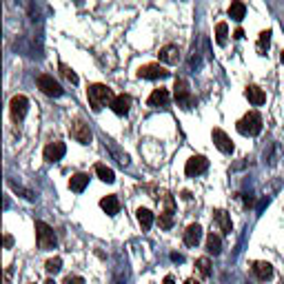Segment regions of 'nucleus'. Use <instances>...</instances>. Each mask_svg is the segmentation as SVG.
<instances>
[{"label": "nucleus", "instance_id": "obj_34", "mask_svg": "<svg viewBox=\"0 0 284 284\" xmlns=\"http://www.w3.org/2000/svg\"><path fill=\"white\" fill-rule=\"evenodd\" d=\"M171 260L173 262H185V258H182V255H178V253H171Z\"/></svg>", "mask_w": 284, "mask_h": 284}, {"label": "nucleus", "instance_id": "obj_32", "mask_svg": "<svg viewBox=\"0 0 284 284\" xmlns=\"http://www.w3.org/2000/svg\"><path fill=\"white\" fill-rule=\"evenodd\" d=\"M11 245H13V238H11L9 233H7L5 235V249H11Z\"/></svg>", "mask_w": 284, "mask_h": 284}, {"label": "nucleus", "instance_id": "obj_13", "mask_svg": "<svg viewBox=\"0 0 284 284\" xmlns=\"http://www.w3.org/2000/svg\"><path fill=\"white\" fill-rule=\"evenodd\" d=\"M213 222L220 227L222 233H231L233 231V222H231V215H229L225 209H215L213 211Z\"/></svg>", "mask_w": 284, "mask_h": 284}, {"label": "nucleus", "instance_id": "obj_7", "mask_svg": "<svg viewBox=\"0 0 284 284\" xmlns=\"http://www.w3.org/2000/svg\"><path fill=\"white\" fill-rule=\"evenodd\" d=\"M36 85H38V89L43 91L45 96H51V98H60V96L65 93V89L56 83V80H53V76H47V73H43V76H38Z\"/></svg>", "mask_w": 284, "mask_h": 284}, {"label": "nucleus", "instance_id": "obj_2", "mask_svg": "<svg viewBox=\"0 0 284 284\" xmlns=\"http://www.w3.org/2000/svg\"><path fill=\"white\" fill-rule=\"evenodd\" d=\"M238 131L242 133V136H258V133L262 131V116L258 111H249L245 113L240 120H238Z\"/></svg>", "mask_w": 284, "mask_h": 284}, {"label": "nucleus", "instance_id": "obj_38", "mask_svg": "<svg viewBox=\"0 0 284 284\" xmlns=\"http://www.w3.org/2000/svg\"><path fill=\"white\" fill-rule=\"evenodd\" d=\"M280 60H282V65H284V49H282V53H280Z\"/></svg>", "mask_w": 284, "mask_h": 284}, {"label": "nucleus", "instance_id": "obj_15", "mask_svg": "<svg viewBox=\"0 0 284 284\" xmlns=\"http://www.w3.org/2000/svg\"><path fill=\"white\" fill-rule=\"evenodd\" d=\"M158 56H160L162 63H167V65H178L180 63V49L175 45H165Z\"/></svg>", "mask_w": 284, "mask_h": 284}, {"label": "nucleus", "instance_id": "obj_27", "mask_svg": "<svg viewBox=\"0 0 284 284\" xmlns=\"http://www.w3.org/2000/svg\"><path fill=\"white\" fill-rule=\"evenodd\" d=\"M227 38H229V25L227 23H218V25H215V43H218L220 47H225Z\"/></svg>", "mask_w": 284, "mask_h": 284}, {"label": "nucleus", "instance_id": "obj_8", "mask_svg": "<svg viewBox=\"0 0 284 284\" xmlns=\"http://www.w3.org/2000/svg\"><path fill=\"white\" fill-rule=\"evenodd\" d=\"M207 169H209V160L205 158V155H191L185 165V173L189 175V178H195V175L205 173Z\"/></svg>", "mask_w": 284, "mask_h": 284}, {"label": "nucleus", "instance_id": "obj_6", "mask_svg": "<svg viewBox=\"0 0 284 284\" xmlns=\"http://www.w3.org/2000/svg\"><path fill=\"white\" fill-rule=\"evenodd\" d=\"M27 109H29V100H27V96H13L11 103H9V113H11V120L16 125H20L27 116Z\"/></svg>", "mask_w": 284, "mask_h": 284}, {"label": "nucleus", "instance_id": "obj_33", "mask_svg": "<svg viewBox=\"0 0 284 284\" xmlns=\"http://www.w3.org/2000/svg\"><path fill=\"white\" fill-rule=\"evenodd\" d=\"M233 38H235V40L245 38V31H242V29H240V27H238V29H235V31H233Z\"/></svg>", "mask_w": 284, "mask_h": 284}, {"label": "nucleus", "instance_id": "obj_35", "mask_svg": "<svg viewBox=\"0 0 284 284\" xmlns=\"http://www.w3.org/2000/svg\"><path fill=\"white\" fill-rule=\"evenodd\" d=\"M182 200H191V191H182Z\"/></svg>", "mask_w": 284, "mask_h": 284}, {"label": "nucleus", "instance_id": "obj_16", "mask_svg": "<svg viewBox=\"0 0 284 284\" xmlns=\"http://www.w3.org/2000/svg\"><path fill=\"white\" fill-rule=\"evenodd\" d=\"M200 240H202V227L198 225V222H193V225H189L187 231H185V245L195 247Z\"/></svg>", "mask_w": 284, "mask_h": 284}, {"label": "nucleus", "instance_id": "obj_26", "mask_svg": "<svg viewBox=\"0 0 284 284\" xmlns=\"http://www.w3.org/2000/svg\"><path fill=\"white\" fill-rule=\"evenodd\" d=\"M269 47H271V29L262 31L258 36V53L260 56H265V53L269 51Z\"/></svg>", "mask_w": 284, "mask_h": 284}, {"label": "nucleus", "instance_id": "obj_29", "mask_svg": "<svg viewBox=\"0 0 284 284\" xmlns=\"http://www.w3.org/2000/svg\"><path fill=\"white\" fill-rule=\"evenodd\" d=\"M45 269H47V273L56 275L60 269H63V260H60V258H49V260L45 262Z\"/></svg>", "mask_w": 284, "mask_h": 284}, {"label": "nucleus", "instance_id": "obj_21", "mask_svg": "<svg viewBox=\"0 0 284 284\" xmlns=\"http://www.w3.org/2000/svg\"><path fill=\"white\" fill-rule=\"evenodd\" d=\"M138 225L142 227V231H149L153 225V211H149V209L140 207L138 209Z\"/></svg>", "mask_w": 284, "mask_h": 284}, {"label": "nucleus", "instance_id": "obj_37", "mask_svg": "<svg viewBox=\"0 0 284 284\" xmlns=\"http://www.w3.org/2000/svg\"><path fill=\"white\" fill-rule=\"evenodd\" d=\"M185 284H200V282H198V280H195V278H189V280H187Z\"/></svg>", "mask_w": 284, "mask_h": 284}, {"label": "nucleus", "instance_id": "obj_9", "mask_svg": "<svg viewBox=\"0 0 284 284\" xmlns=\"http://www.w3.org/2000/svg\"><path fill=\"white\" fill-rule=\"evenodd\" d=\"M138 78H145V80H162V78H169V71L165 69L162 65H142L138 69Z\"/></svg>", "mask_w": 284, "mask_h": 284}, {"label": "nucleus", "instance_id": "obj_17", "mask_svg": "<svg viewBox=\"0 0 284 284\" xmlns=\"http://www.w3.org/2000/svg\"><path fill=\"white\" fill-rule=\"evenodd\" d=\"M251 269H253V273L258 275V280H262V282H267V280L273 278V267L269 265V262L258 260V262H253V265H251Z\"/></svg>", "mask_w": 284, "mask_h": 284}, {"label": "nucleus", "instance_id": "obj_40", "mask_svg": "<svg viewBox=\"0 0 284 284\" xmlns=\"http://www.w3.org/2000/svg\"><path fill=\"white\" fill-rule=\"evenodd\" d=\"M247 284H249V282H247Z\"/></svg>", "mask_w": 284, "mask_h": 284}, {"label": "nucleus", "instance_id": "obj_23", "mask_svg": "<svg viewBox=\"0 0 284 284\" xmlns=\"http://www.w3.org/2000/svg\"><path fill=\"white\" fill-rule=\"evenodd\" d=\"M247 13V7L245 3H240V0H235V3H231V7H229V18L235 20V23H240L242 18H245Z\"/></svg>", "mask_w": 284, "mask_h": 284}, {"label": "nucleus", "instance_id": "obj_10", "mask_svg": "<svg viewBox=\"0 0 284 284\" xmlns=\"http://www.w3.org/2000/svg\"><path fill=\"white\" fill-rule=\"evenodd\" d=\"M109 107L113 109L116 116H127L129 109H131V96H129V93H118V96L111 100Z\"/></svg>", "mask_w": 284, "mask_h": 284}, {"label": "nucleus", "instance_id": "obj_12", "mask_svg": "<svg viewBox=\"0 0 284 284\" xmlns=\"http://www.w3.org/2000/svg\"><path fill=\"white\" fill-rule=\"evenodd\" d=\"M211 136H213V145L218 147L222 153H233V142H231V138H229L222 129H213Z\"/></svg>", "mask_w": 284, "mask_h": 284}, {"label": "nucleus", "instance_id": "obj_5", "mask_svg": "<svg viewBox=\"0 0 284 284\" xmlns=\"http://www.w3.org/2000/svg\"><path fill=\"white\" fill-rule=\"evenodd\" d=\"M69 133H71V138L80 142V145H89L91 142V129H89V125L85 123L83 118H76V120H71V125H69Z\"/></svg>", "mask_w": 284, "mask_h": 284}, {"label": "nucleus", "instance_id": "obj_36", "mask_svg": "<svg viewBox=\"0 0 284 284\" xmlns=\"http://www.w3.org/2000/svg\"><path fill=\"white\" fill-rule=\"evenodd\" d=\"M162 284H175V280H173V275H167V278H165V282H162Z\"/></svg>", "mask_w": 284, "mask_h": 284}, {"label": "nucleus", "instance_id": "obj_25", "mask_svg": "<svg viewBox=\"0 0 284 284\" xmlns=\"http://www.w3.org/2000/svg\"><path fill=\"white\" fill-rule=\"evenodd\" d=\"M96 175L107 185H111L113 180H116V173H113V169H109L107 165H96Z\"/></svg>", "mask_w": 284, "mask_h": 284}, {"label": "nucleus", "instance_id": "obj_4", "mask_svg": "<svg viewBox=\"0 0 284 284\" xmlns=\"http://www.w3.org/2000/svg\"><path fill=\"white\" fill-rule=\"evenodd\" d=\"M36 242H38L40 249H45V251L56 247V233H53V229L43 220L36 222Z\"/></svg>", "mask_w": 284, "mask_h": 284}, {"label": "nucleus", "instance_id": "obj_19", "mask_svg": "<svg viewBox=\"0 0 284 284\" xmlns=\"http://www.w3.org/2000/svg\"><path fill=\"white\" fill-rule=\"evenodd\" d=\"M87 185H89V175L87 173H76V175L69 178V189L76 191V193H83L87 189Z\"/></svg>", "mask_w": 284, "mask_h": 284}, {"label": "nucleus", "instance_id": "obj_39", "mask_svg": "<svg viewBox=\"0 0 284 284\" xmlns=\"http://www.w3.org/2000/svg\"><path fill=\"white\" fill-rule=\"evenodd\" d=\"M45 284H56V282H53V280H51V278H49V280H47V282H45Z\"/></svg>", "mask_w": 284, "mask_h": 284}, {"label": "nucleus", "instance_id": "obj_18", "mask_svg": "<svg viewBox=\"0 0 284 284\" xmlns=\"http://www.w3.org/2000/svg\"><path fill=\"white\" fill-rule=\"evenodd\" d=\"M147 105L149 107H167L169 105V89H153L151 91V96H149L147 100Z\"/></svg>", "mask_w": 284, "mask_h": 284}, {"label": "nucleus", "instance_id": "obj_31", "mask_svg": "<svg viewBox=\"0 0 284 284\" xmlns=\"http://www.w3.org/2000/svg\"><path fill=\"white\" fill-rule=\"evenodd\" d=\"M63 284H85V278H80V275H67Z\"/></svg>", "mask_w": 284, "mask_h": 284}, {"label": "nucleus", "instance_id": "obj_3", "mask_svg": "<svg viewBox=\"0 0 284 284\" xmlns=\"http://www.w3.org/2000/svg\"><path fill=\"white\" fill-rule=\"evenodd\" d=\"M173 96H175V103H178V107H180V109H185V111H189L195 105V100L191 96V89H189V83H187L185 78H175Z\"/></svg>", "mask_w": 284, "mask_h": 284}, {"label": "nucleus", "instance_id": "obj_20", "mask_svg": "<svg viewBox=\"0 0 284 284\" xmlns=\"http://www.w3.org/2000/svg\"><path fill=\"white\" fill-rule=\"evenodd\" d=\"M100 207H103V211L107 215H116L120 211V200L116 195H105V198L100 200Z\"/></svg>", "mask_w": 284, "mask_h": 284}, {"label": "nucleus", "instance_id": "obj_1", "mask_svg": "<svg viewBox=\"0 0 284 284\" xmlns=\"http://www.w3.org/2000/svg\"><path fill=\"white\" fill-rule=\"evenodd\" d=\"M113 98L116 96H113V91L107 85L96 83V85H89V89H87V100H89V107L93 111H100L103 107L111 105Z\"/></svg>", "mask_w": 284, "mask_h": 284}, {"label": "nucleus", "instance_id": "obj_30", "mask_svg": "<svg viewBox=\"0 0 284 284\" xmlns=\"http://www.w3.org/2000/svg\"><path fill=\"white\" fill-rule=\"evenodd\" d=\"M60 73H63V76L69 80L71 85H78V76H76V71L71 69V67H67L65 63H60Z\"/></svg>", "mask_w": 284, "mask_h": 284}, {"label": "nucleus", "instance_id": "obj_14", "mask_svg": "<svg viewBox=\"0 0 284 284\" xmlns=\"http://www.w3.org/2000/svg\"><path fill=\"white\" fill-rule=\"evenodd\" d=\"M245 96H247L249 103L255 105V107H260V105L267 103V93H265V89H260L258 85H249L247 89H245Z\"/></svg>", "mask_w": 284, "mask_h": 284}, {"label": "nucleus", "instance_id": "obj_28", "mask_svg": "<svg viewBox=\"0 0 284 284\" xmlns=\"http://www.w3.org/2000/svg\"><path fill=\"white\" fill-rule=\"evenodd\" d=\"M195 267H198V271L202 273V278H209V275H211V260L209 258H198Z\"/></svg>", "mask_w": 284, "mask_h": 284}, {"label": "nucleus", "instance_id": "obj_22", "mask_svg": "<svg viewBox=\"0 0 284 284\" xmlns=\"http://www.w3.org/2000/svg\"><path fill=\"white\" fill-rule=\"evenodd\" d=\"M207 251L209 253H213V255H220V251H222V238L218 233H209L207 235Z\"/></svg>", "mask_w": 284, "mask_h": 284}, {"label": "nucleus", "instance_id": "obj_11", "mask_svg": "<svg viewBox=\"0 0 284 284\" xmlns=\"http://www.w3.org/2000/svg\"><path fill=\"white\" fill-rule=\"evenodd\" d=\"M65 153H67L65 142H49V145L45 147V160H47V162H58V160H63Z\"/></svg>", "mask_w": 284, "mask_h": 284}, {"label": "nucleus", "instance_id": "obj_24", "mask_svg": "<svg viewBox=\"0 0 284 284\" xmlns=\"http://www.w3.org/2000/svg\"><path fill=\"white\" fill-rule=\"evenodd\" d=\"M158 225H160V229H165V231H169V229L173 227V209H160Z\"/></svg>", "mask_w": 284, "mask_h": 284}]
</instances>
